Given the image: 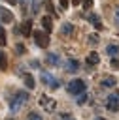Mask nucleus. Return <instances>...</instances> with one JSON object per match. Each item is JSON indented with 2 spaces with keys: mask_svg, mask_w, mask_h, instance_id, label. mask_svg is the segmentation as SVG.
<instances>
[{
  "mask_svg": "<svg viewBox=\"0 0 119 120\" xmlns=\"http://www.w3.org/2000/svg\"><path fill=\"white\" fill-rule=\"evenodd\" d=\"M26 120H43V118H42V114H38L36 111H32V112L26 114Z\"/></svg>",
  "mask_w": 119,
  "mask_h": 120,
  "instance_id": "obj_20",
  "label": "nucleus"
},
{
  "mask_svg": "<svg viewBox=\"0 0 119 120\" xmlns=\"http://www.w3.org/2000/svg\"><path fill=\"white\" fill-rule=\"evenodd\" d=\"M0 21L4 22V24H9V22H13V13L8 9V8H0Z\"/></svg>",
  "mask_w": 119,
  "mask_h": 120,
  "instance_id": "obj_7",
  "label": "nucleus"
},
{
  "mask_svg": "<svg viewBox=\"0 0 119 120\" xmlns=\"http://www.w3.org/2000/svg\"><path fill=\"white\" fill-rule=\"evenodd\" d=\"M30 66H32V68H38L40 64H38V60H32V62H30Z\"/></svg>",
  "mask_w": 119,
  "mask_h": 120,
  "instance_id": "obj_32",
  "label": "nucleus"
},
{
  "mask_svg": "<svg viewBox=\"0 0 119 120\" xmlns=\"http://www.w3.org/2000/svg\"><path fill=\"white\" fill-rule=\"evenodd\" d=\"M0 69H2V71L8 69V56H6L2 51H0Z\"/></svg>",
  "mask_w": 119,
  "mask_h": 120,
  "instance_id": "obj_18",
  "label": "nucleus"
},
{
  "mask_svg": "<svg viewBox=\"0 0 119 120\" xmlns=\"http://www.w3.org/2000/svg\"><path fill=\"white\" fill-rule=\"evenodd\" d=\"M72 4H74V6H79V4H81V0H72Z\"/></svg>",
  "mask_w": 119,
  "mask_h": 120,
  "instance_id": "obj_33",
  "label": "nucleus"
},
{
  "mask_svg": "<svg viewBox=\"0 0 119 120\" xmlns=\"http://www.w3.org/2000/svg\"><path fill=\"white\" fill-rule=\"evenodd\" d=\"M106 52H108L111 58H115V56L119 54V45H117V43H110V45L106 47Z\"/></svg>",
  "mask_w": 119,
  "mask_h": 120,
  "instance_id": "obj_17",
  "label": "nucleus"
},
{
  "mask_svg": "<svg viewBox=\"0 0 119 120\" xmlns=\"http://www.w3.org/2000/svg\"><path fill=\"white\" fill-rule=\"evenodd\" d=\"M113 19H115V22L119 24V6L115 8V15H113Z\"/></svg>",
  "mask_w": 119,
  "mask_h": 120,
  "instance_id": "obj_29",
  "label": "nucleus"
},
{
  "mask_svg": "<svg viewBox=\"0 0 119 120\" xmlns=\"http://www.w3.org/2000/svg\"><path fill=\"white\" fill-rule=\"evenodd\" d=\"M66 92L72 94V96H77V94L85 92V81H83V79H72V81L66 84Z\"/></svg>",
  "mask_w": 119,
  "mask_h": 120,
  "instance_id": "obj_1",
  "label": "nucleus"
},
{
  "mask_svg": "<svg viewBox=\"0 0 119 120\" xmlns=\"http://www.w3.org/2000/svg\"><path fill=\"white\" fill-rule=\"evenodd\" d=\"M26 99H28V94H26V92H23V90H19V92L11 98V101H9V109H11L13 112H15V111H19V109H21V105H23Z\"/></svg>",
  "mask_w": 119,
  "mask_h": 120,
  "instance_id": "obj_2",
  "label": "nucleus"
},
{
  "mask_svg": "<svg viewBox=\"0 0 119 120\" xmlns=\"http://www.w3.org/2000/svg\"><path fill=\"white\" fill-rule=\"evenodd\" d=\"M68 6H70V0H60V8L62 9H68Z\"/></svg>",
  "mask_w": 119,
  "mask_h": 120,
  "instance_id": "obj_27",
  "label": "nucleus"
},
{
  "mask_svg": "<svg viewBox=\"0 0 119 120\" xmlns=\"http://www.w3.org/2000/svg\"><path fill=\"white\" fill-rule=\"evenodd\" d=\"M45 64H47V66H53V68L59 66V64H60L59 54H55V52H47V54H45Z\"/></svg>",
  "mask_w": 119,
  "mask_h": 120,
  "instance_id": "obj_9",
  "label": "nucleus"
},
{
  "mask_svg": "<svg viewBox=\"0 0 119 120\" xmlns=\"http://www.w3.org/2000/svg\"><path fill=\"white\" fill-rule=\"evenodd\" d=\"M15 51H17V54H25V52H26V49H25L23 43H17V45H15Z\"/></svg>",
  "mask_w": 119,
  "mask_h": 120,
  "instance_id": "obj_23",
  "label": "nucleus"
},
{
  "mask_svg": "<svg viewBox=\"0 0 119 120\" xmlns=\"http://www.w3.org/2000/svg\"><path fill=\"white\" fill-rule=\"evenodd\" d=\"M64 69H66V71H70V73H76V71L79 69V62H77V60H74V58H70V60L64 64Z\"/></svg>",
  "mask_w": 119,
  "mask_h": 120,
  "instance_id": "obj_10",
  "label": "nucleus"
},
{
  "mask_svg": "<svg viewBox=\"0 0 119 120\" xmlns=\"http://www.w3.org/2000/svg\"><path fill=\"white\" fill-rule=\"evenodd\" d=\"M115 84H117V79L111 77V75H110V77H104V79L100 81V86H102V88H113Z\"/></svg>",
  "mask_w": 119,
  "mask_h": 120,
  "instance_id": "obj_11",
  "label": "nucleus"
},
{
  "mask_svg": "<svg viewBox=\"0 0 119 120\" xmlns=\"http://www.w3.org/2000/svg\"><path fill=\"white\" fill-rule=\"evenodd\" d=\"M42 26H43V30H45L47 34L53 30V21H51L49 15H43V17H42Z\"/></svg>",
  "mask_w": 119,
  "mask_h": 120,
  "instance_id": "obj_13",
  "label": "nucleus"
},
{
  "mask_svg": "<svg viewBox=\"0 0 119 120\" xmlns=\"http://www.w3.org/2000/svg\"><path fill=\"white\" fill-rule=\"evenodd\" d=\"M89 22H91L96 30H102V22H100V17H98L96 13H91V15H89Z\"/></svg>",
  "mask_w": 119,
  "mask_h": 120,
  "instance_id": "obj_15",
  "label": "nucleus"
},
{
  "mask_svg": "<svg viewBox=\"0 0 119 120\" xmlns=\"http://www.w3.org/2000/svg\"><path fill=\"white\" fill-rule=\"evenodd\" d=\"M94 120H106V118H102V116H98V118H94Z\"/></svg>",
  "mask_w": 119,
  "mask_h": 120,
  "instance_id": "obj_34",
  "label": "nucleus"
},
{
  "mask_svg": "<svg viewBox=\"0 0 119 120\" xmlns=\"http://www.w3.org/2000/svg\"><path fill=\"white\" fill-rule=\"evenodd\" d=\"M9 6H15V4H19V0H6Z\"/></svg>",
  "mask_w": 119,
  "mask_h": 120,
  "instance_id": "obj_31",
  "label": "nucleus"
},
{
  "mask_svg": "<svg viewBox=\"0 0 119 120\" xmlns=\"http://www.w3.org/2000/svg\"><path fill=\"white\" fill-rule=\"evenodd\" d=\"M23 82H25V86H26L28 90H32V88L36 86V81H34V77H32L30 73H23Z\"/></svg>",
  "mask_w": 119,
  "mask_h": 120,
  "instance_id": "obj_12",
  "label": "nucleus"
},
{
  "mask_svg": "<svg viewBox=\"0 0 119 120\" xmlns=\"http://www.w3.org/2000/svg\"><path fill=\"white\" fill-rule=\"evenodd\" d=\"M42 81H43V84L51 86L53 90H55V88H59V81H57L51 73H47V71H42Z\"/></svg>",
  "mask_w": 119,
  "mask_h": 120,
  "instance_id": "obj_6",
  "label": "nucleus"
},
{
  "mask_svg": "<svg viewBox=\"0 0 119 120\" xmlns=\"http://www.w3.org/2000/svg\"><path fill=\"white\" fill-rule=\"evenodd\" d=\"M106 109L111 111V112L119 111V92H113V94L108 96V99H106Z\"/></svg>",
  "mask_w": 119,
  "mask_h": 120,
  "instance_id": "obj_5",
  "label": "nucleus"
},
{
  "mask_svg": "<svg viewBox=\"0 0 119 120\" xmlns=\"http://www.w3.org/2000/svg\"><path fill=\"white\" fill-rule=\"evenodd\" d=\"M81 4H83V9H91L93 8V0H81Z\"/></svg>",
  "mask_w": 119,
  "mask_h": 120,
  "instance_id": "obj_25",
  "label": "nucleus"
},
{
  "mask_svg": "<svg viewBox=\"0 0 119 120\" xmlns=\"http://www.w3.org/2000/svg\"><path fill=\"white\" fill-rule=\"evenodd\" d=\"M40 105H42V109L43 111H47V112H53L55 109H57V101L53 99V98H49V96H40Z\"/></svg>",
  "mask_w": 119,
  "mask_h": 120,
  "instance_id": "obj_4",
  "label": "nucleus"
},
{
  "mask_svg": "<svg viewBox=\"0 0 119 120\" xmlns=\"http://www.w3.org/2000/svg\"><path fill=\"white\" fill-rule=\"evenodd\" d=\"M98 62H100V56H98V52H96V51H91V52L87 54V64H89V66H96Z\"/></svg>",
  "mask_w": 119,
  "mask_h": 120,
  "instance_id": "obj_14",
  "label": "nucleus"
},
{
  "mask_svg": "<svg viewBox=\"0 0 119 120\" xmlns=\"http://www.w3.org/2000/svg\"><path fill=\"white\" fill-rule=\"evenodd\" d=\"M110 66H111L113 69H119V60H117V58H111V62H110Z\"/></svg>",
  "mask_w": 119,
  "mask_h": 120,
  "instance_id": "obj_26",
  "label": "nucleus"
},
{
  "mask_svg": "<svg viewBox=\"0 0 119 120\" xmlns=\"http://www.w3.org/2000/svg\"><path fill=\"white\" fill-rule=\"evenodd\" d=\"M32 36H34V41H36V45L40 49H47L49 47V34L45 30H36V32H32Z\"/></svg>",
  "mask_w": 119,
  "mask_h": 120,
  "instance_id": "obj_3",
  "label": "nucleus"
},
{
  "mask_svg": "<svg viewBox=\"0 0 119 120\" xmlns=\"http://www.w3.org/2000/svg\"><path fill=\"white\" fill-rule=\"evenodd\" d=\"M87 101V94L85 92H81V94H77V105H83Z\"/></svg>",
  "mask_w": 119,
  "mask_h": 120,
  "instance_id": "obj_22",
  "label": "nucleus"
},
{
  "mask_svg": "<svg viewBox=\"0 0 119 120\" xmlns=\"http://www.w3.org/2000/svg\"><path fill=\"white\" fill-rule=\"evenodd\" d=\"M45 9H47V11H49V13H51V15H57V13H55V8H53V4H51V2H49V0H47V2H45Z\"/></svg>",
  "mask_w": 119,
  "mask_h": 120,
  "instance_id": "obj_24",
  "label": "nucleus"
},
{
  "mask_svg": "<svg viewBox=\"0 0 119 120\" xmlns=\"http://www.w3.org/2000/svg\"><path fill=\"white\" fill-rule=\"evenodd\" d=\"M19 32L25 36V38H28V36H32V21L30 19H26L21 26H19Z\"/></svg>",
  "mask_w": 119,
  "mask_h": 120,
  "instance_id": "obj_8",
  "label": "nucleus"
},
{
  "mask_svg": "<svg viewBox=\"0 0 119 120\" xmlns=\"http://www.w3.org/2000/svg\"><path fill=\"white\" fill-rule=\"evenodd\" d=\"M6 43H8V38H6V30L0 26V47H6Z\"/></svg>",
  "mask_w": 119,
  "mask_h": 120,
  "instance_id": "obj_19",
  "label": "nucleus"
},
{
  "mask_svg": "<svg viewBox=\"0 0 119 120\" xmlns=\"http://www.w3.org/2000/svg\"><path fill=\"white\" fill-rule=\"evenodd\" d=\"M72 32H74V24H72V22H62V26H60V36H72Z\"/></svg>",
  "mask_w": 119,
  "mask_h": 120,
  "instance_id": "obj_16",
  "label": "nucleus"
},
{
  "mask_svg": "<svg viewBox=\"0 0 119 120\" xmlns=\"http://www.w3.org/2000/svg\"><path fill=\"white\" fill-rule=\"evenodd\" d=\"M21 8H23V11H26V8H28V0H21Z\"/></svg>",
  "mask_w": 119,
  "mask_h": 120,
  "instance_id": "obj_28",
  "label": "nucleus"
},
{
  "mask_svg": "<svg viewBox=\"0 0 119 120\" xmlns=\"http://www.w3.org/2000/svg\"><path fill=\"white\" fill-rule=\"evenodd\" d=\"M60 120H74V118H72L70 114H64V112H62V114H60Z\"/></svg>",
  "mask_w": 119,
  "mask_h": 120,
  "instance_id": "obj_30",
  "label": "nucleus"
},
{
  "mask_svg": "<svg viewBox=\"0 0 119 120\" xmlns=\"http://www.w3.org/2000/svg\"><path fill=\"white\" fill-rule=\"evenodd\" d=\"M98 41H100L98 34H91V36H89V43H91V45H98Z\"/></svg>",
  "mask_w": 119,
  "mask_h": 120,
  "instance_id": "obj_21",
  "label": "nucleus"
}]
</instances>
